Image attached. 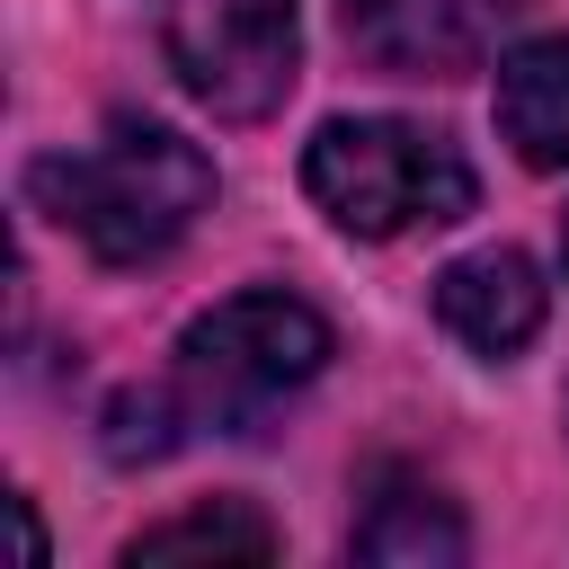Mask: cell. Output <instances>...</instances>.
I'll use <instances>...</instances> for the list:
<instances>
[{"instance_id": "6da1fadb", "label": "cell", "mask_w": 569, "mask_h": 569, "mask_svg": "<svg viewBox=\"0 0 569 569\" xmlns=\"http://www.w3.org/2000/svg\"><path fill=\"white\" fill-rule=\"evenodd\" d=\"M27 204L44 222H62L89 258L151 267L213 204V160L178 124H160V116H107V133L89 151L27 160Z\"/></svg>"}, {"instance_id": "7a4b0ae2", "label": "cell", "mask_w": 569, "mask_h": 569, "mask_svg": "<svg viewBox=\"0 0 569 569\" xmlns=\"http://www.w3.org/2000/svg\"><path fill=\"white\" fill-rule=\"evenodd\" d=\"M320 365H329V320L302 293L258 284V293H231L178 329L160 391L187 436H258Z\"/></svg>"}, {"instance_id": "3957f363", "label": "cell", "mask_w": 569, "mask_h": 569, "mask_svg": "<svg viewBox=\"0 0 569 569\" xmlns=\"http://www.w3.org/2000/svg\"><path fill=\"white\" fill-rule=\"evenodd\" d=\"M302 196L356 231V240H400V231H445L471 213L480 178L471 160L409 116H329L302 142Z\"/></svg>"}, {"instance_id": "277c9868", "label": "cell", "mask_w": 569, "mask_h": 569, "mask_svg": "<svg viewBox=\"0 0 569 569\" xmlns=\"http://www.w3.org/2000/svg\"><path fill=\"white\" fill-rule=\"evenodd\" d=\"M160 53L204 116L267 124L302 80V18L293 0H160Z\"/></svg>"}, {"instance_id": "5b68a950", "label": "cell", "mask_w": 569, "mask_h": 569, "mask_svg": "<svg viewBox=\"0 0 569 569\" xmlns=\"http://www.w3.org/2000/svg\"><path fill=\"white\" fill-rule=\"evenodd\" d=\"M525 9L533 0H338V27L356 62L391 80H453V71H480Z\"/></svg>"}, {"instance_id": "8992f818", "label": "cell", "mask_w": 569, "mask_h": 569, "mask_svg": "<svg viewBox=\"0 0 569 569\" xmlns=\"http://www.w3.org/2000/svg\"><path fill=\"white\" fill-rule=\"evenodd\" d=\"M542 311H551V293H542V267L525 249H471V258H453L436 276V320L471 356H489V365H507L516 347H533Z\"/></svg>"}, {"instance_id": "52a82bcc", "label": "cell", "mask_w": 569, "mask_h": 569, "mask_svg": "<svg viewBox=\"0 0 569 569\" xmlns=\"http://www.w3.org/2000/svg\"><path fill=\"white\" fill-rule=\"evenodd\" d=\"M498 133L525 169H569V36L498 53Z\"/></svg>"}, {"instance_id": "ba28073f", "label": "cell", "mask_w": 569, "mask_h": 569, "mask_svg": "<svg viewBox=\"0 0 569 569\" xmlns=\"http://www.w3.org/2000/svg\"><path fill=\"white\" fill-rule=\"evenodd\" d=\"M356 560H373V569H453L462 551H471V533H462V516H453V498L445 489H427V480H382V498L365 507V525H356V542H347Z\"/></svg>"}, {"instance_id": "9c48e42d", "label": "cell", "mask_w": 569, "mask_h": 569, "mask_svg": "<svg viewBox=\"0 0 569 569\" xmlns=\"http://www.w3.org/2000/svg\"><path fill=\"white\" fill-rule=\"evenodd\" d=\"M124 560H133V569H142V560H276V525H267L249 498H204V507L133 533Z\"/></svg>"}, {"instance_id": "30bf717a", "label": "cell", "mask_w": 569, "mask_h": 569, "mask_svg": "<svg viewBox=\"0 0 569 569\" xmlns=\"http://www.w3.org/2000/svg\"><path fill=\"white\" fill-rule=\"evenodd\" d=\"M560 258H569V222H560Z\"/></svg>"}]
</instances>
